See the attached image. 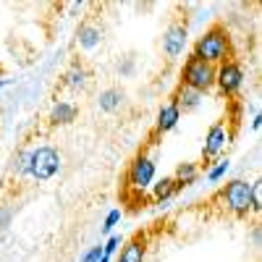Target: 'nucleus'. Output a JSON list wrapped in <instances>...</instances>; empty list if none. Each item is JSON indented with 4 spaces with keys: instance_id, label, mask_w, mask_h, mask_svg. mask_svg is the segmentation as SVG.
<instances>
[{
    "instance_id": "dca6fc26",
    "label": "nucleus",
    "mask_w": 262,
    "mask_h": 262,
    "mask_svg": "<svg viewBox=\"0 0 262 262\" xmlns=\"http://www.w3.org/2000/svg\"><path fill=\"white\" fill-rule=\"evenodd\" d=\"M179 194L176 189V181H173V176H163V179H155V184L149 186V196L155 205H163L168 200H173V196Z\"/></svg>"
},
{
    "instance_id": "a211bd4d",
    "label": "nucleus",
    "mask_w": 262,
    "mask_h": 262,
    "mask_svg": "<svg viewBox=\"0 0 262 262\" xmlns=\"http://www.w3.org/2000/svg\"><path fill=\"white\" fill-rule=\"evenodd\" d=\"M228 170H231V160H228V158H221V160H215V163H210V165L205 168V179H207L210 184H217Z\"/></svg>"
},
{
    "instance_id": "423d86ee",
    "label": "nucleus",
    "mask_w": 262,
    "mask_h": 262,
    "mask_svg": "<svg viewBox=\"0 0 262 262\" xmlns=\"http://www.w3.org/2000/svg\"><path fill=\"white\" fill-rule=\"evenodd\" d=\"M244 84H247V69H244L242 60L231 58L221 66H215V90H217L221 97L236 100L238 95H242Z\"/></svg>"
},
{
    "instance_id": "f3484780",
    "label": "nucleus",
    "mask_w": 262,
    "mask_h": 262,
    "mask_svg": "<svg viewBox=\"0 0 262 262\" xmlns=\"http://www.w3.org/2000/svg\"><path fill=\"white\" fill-rule=\"evenodd\" d=\"M123 100H126L123 90H118V86H107V90H102L97 95V107L102 113H116V111H121Z\"/></svg>"
},
{
    "instance_id": "39448f33",
    "label": "nucleus",
    "mask_w": 262,
    "mask_h": 262,
    "mask_svg": "<svg viewBox=\"0 0 262 262\" xmlns=\"http://www.w3.org/2000/svg\"><path fill=\"white\" fill-rule=\"evenodd\" d=\"M179 84L189 86V90L200 92V95H207L210 90H215V66L194 55H186L181 63V71H179Z\"/></svg>"
},
{
    "instance_id": "ddd939ff",
    "label": "nucleus",
    "mask_w": 262,
    "mask_h": 262,
    "mask_svg": "<svg viewBox=\"0 0 262 262\" xmlns=\"http://www.w3.org/2000/svg\"><path fill=\"white\" fill-rule=\"evenodd\" d=\"M76 118H79V105L71 102V100H55V105L50 107V113H48V123L53 128L71 126Z\"/></svg>"
},
{
    "instance_id": "9d476101",
    "label": "nucleus",
    "mask_w": 262,
    "mask_h": 262,
    "mask_svg": "<svg viewBox=\"0 0 262 262\" xmlns=\"http://www.w3.org/2000/svg\"><path fill=\"white\" fill-rule=\"evenodd\" d=\"M102 39H105V32H102L100 24H95V21H81V24L76 27V45L84 53L97 50L102 45Z\"/></svg>"
},
{
    "instance_id": "1a4fd4ad",
    "label": "nucleus",
    "mask_w": 262,
    "mask_h": 262,
    "mask_svg": "<svg viewBox=\"0 0 262 262\" xmlns=\"http://www.w3.org/2000/svg\"><path fill=\"white\" fill-rule=\"evenodd\" d=\"M147 249H149L147 231H137L131 238H123L116 262H147Z\"/></svg>"
},
{
    "instance_id": "6e6552de",
    "label": "nucleus",
    "mask_w": 262,
    "mask_h": 262,
    "mask_svg": "<svg viewBox=\"0 0 262 262\" xmlns=\"http://www.w3.org/2000/svg\"><path fill=\"white\" fill-rule=\"evenodd\" d=\"M186 45H189V24H186V18H173L170 24L165 27L163 37H160V50H163L165 60L168 63L179 60L186 53Z\"/></svg>"
},
{
    "instance_id": "f03ea898",
    "label": "nucleus",
    "mask_w": 262,
    "mask_h": 262,
    "mask_svg": "<svg viewBox=\"0 0 262 262\" xmlns=\"http://www.w3.org/2000/svg\"><path fill=\"white\" fill-rule=\"evenodd\" d=\"M217 202L223 205V210L236 217V221H247L252 215V181H244V179H233L228 181L215 196Z\"/></svg>"
},
{
    "instance_id": "393cba45",
    "label": "nucleus",
    "mask_w": 262,
    "mask_h": 262,
    "mask_svg": "<svg viewBox=\"0 0 262 262\" xmlns=\"http://www.w3.org/2000/svg\"><path fill=\"white\" fill-rule=\"evenodd\" d=\"M259 128H262V113L257 111L254 118H252V131H259Z\"/></svg>"
},
{
    "instance_id": "9b49d317",
    "label": "nucleus",
    "mask_w": 262,
    "mask_h": 262,
    "mask_svg": "<svg viewBox=\"0 0 262 262\" xmlns=\"http://www.w3.org/2000/svg\"><path fill=\"white\" fill-rule=\"evenodd\" d=\"M170 102L181 111V116L184 113H196L205 102V95L189 90V86H184V84H176V90L170 92Z\"/></svg>"
},
{
    "instance_id": "6ab92c4d",
    "label": "nucleus",
    "mask_w": 262,
    "mask_h": 262,
    "mask_svg": "<svg viewBox=\"0 0 262 262\" xmlns=\"http://www.w3.org/2000/svg\"><path fill=\"white\" fill-rule=\"evenodd\" d=\"M11 173L16 179H27L29 176V149H18L13 160H11Z\"/></svg>"
},
{
    "instance_id": "a878e982",
    "label": "nucleus",
    "mask_w": 262,
    "mask_h": 262,
    "mask_svg": "<svg viewBox=\"0 0 262 262\" xmlns=\"http://www.w3.org/2000/svg\"><path fill=\"white\" fill-rule=\"evenodd\" d=\"M8 84H11V79H0V90H6Z\"/></svg>"
},
{
    "instance_id": "412c9836",
    "label": "nucleus",
    "mask_w": 262,
    "mask_h": 262,
    "mask_svg": "<svg viewBox=\"0 0 262 262\" xmlns=\"http://www.w3.org/2000/svg\"><path fill=\"white\" fill-rule=\"evenodd\" d=\"M121 215H123V212H121L118 207H116V210H111V212H107V217H105V223H102V233H105V236H111V231H113V228L118 226V221H121Z\"/></svg>"
},
{
    "instance_id": "4468645a",
    "label": "nucleus",
    "mask_w": 262,
    "mask_h": 262,
    "mask_svg": "<svg viewBox=\"0 0 262 262\" xmlns=\"http://www.w3.org/2000/svg\"><path fill=\"white\" fill-rule=\"evenodd\" d=\"M181 121V111L176 105H173L170 100L160 105V111H158V118H155V137H163V134H170L173 128L179 126Z\"/></svg>"
},
{
    "instance_id": "0eeeda50",
    "label": "nucleus",
    "mask_w": 262,
    "mask_h": 262,
    "mask_svg": "<svg viewBox=\"0 0 262 262\" xmlns=\"http://www.w3.org/2000/svg\"><path fill=\"white\" fill-rule=\"evenodd\" d=\"M231 142H233V128L226 121H215L207 128L205 142H202V163H205V168L215 160H221L226 155V149L231 147Z\"/></svg>"
},
{
    "instance_id": "4be33fe9",
    "label": "nucleus",
    "mask_w": 262,
    "mask_h": 262,
    "mask_svg": "<svg viewBox=\"0 0 262 262\" xmlns=\"http://www.w3.org/2000/svg\"><path fill=\"white\" fill-rule=\"evenodd\" d=\"M134 71H137V60L134 58H123L121 63H118V74L123 76V79H131V76H134Z\"/></svg>"
},
{
    "instance_id": "f257e3e1",
    "label": "nucleus",
    "mask_w": 262,
    "mask_h": 262,
    "mask_svg": "<svg viewBox=\"0 0 262 262\" xmlns=\"http://www.w3.org/2000/svg\"><path fill=\"white\" fill-rule=\"evenodd\" d=\"M189 55L200 58L210 66H221V63L236 58L233 55V37L228 34V29L223 24H212L194 39Z\"/></svg>"
},
{
    "instance_id": "bb28decb",
    "label": "nucleus",
    "mask_w": 262,
    "mask_h": 262,
    "mask_svg": "<svg viewBox=\"0 0 262 262\" xmlns=\"http://www.w3.org/2000/svg\"><path fill=\"white\" fill-rule=\"evenodd\" d=\"M100 262H111V257H105V254H102V259H100Z\"/></svg>"
},
{
    "instance_id": "5701e85b",
    "label": "nucleus",
    "mask_w": 262,
    "mask_h": 262,
    "mask_svg": "<svg viewBox=\"0 0 262 262\" xmlns=\"http://www.w3.org/2000/svg\"><path fill=\"white\" fill-rule=\"evenodd\" d=\"M102 259V244H95V247H90L81 257H79V262H100Z\"/></svg>"
},
{
    "instance_id": "2eb2a0df",
    "label": "nucleus",
    "mask_w": 262,
    "mask_h": 262,
    "mask_svg": "<svg viewBox=\"0 0 262 262\" xmlns=\"http://www.w3.org/2000/svg\"><path fill=\"white\" fill-rule=\"evenodd\" d=\"M200 173H202V168L196 165V163H191V160L179 163V165H176V170H173V181H176V189L181 191V189H186V186L196 184Z\"/></svg>"
},
{
    "instance_id": "20e7f679",
    "label": "nucleus",
    "mask_w": 262,
    "mask_h": 262,
    "mask_svg": "<svg viewBox=\"0 0 262 262\" xmlns=\"http://www.w3.org/2000/svg\"><path fill=\"white\" fill-rule=\"evenodd\" d=\"M158 179V163L152 155L147 152H137L131 158L128 168H126V194L134 191V194H147L149 186L155 184Z\"/></svg>"
},
{
    "instance_id": "f8f14e48",
    "label": "nucleus",
    "mask_w": 262,
    "mask_h": 262,
    "mask_svg": "<svg viewBox=\"0 0 262 262\" xmlns=\"http://www.w3.org/2000/svg\"><path fill=\"white\" fill-rule=\"evenodd\" d=\"M90 79H92V74L86 71V66H84L81 60H74L69 69L63 71L60 86H63V90H71V92H81V90H86Z\"/></svg>"
},
{
    "instance_id": "aec40b11",
    "label": "nucleus",
    "mask_w": 262,
    "mask_h": 262,
    "mask_svg": "<svg viewBox=\"0 0 262 262\" xmlns=\"http://www.w3.org/2000/svg\"><path fill=\"white\" fill-rule=\"evenodd\" d=\"M121 244H123V236L111 233V236H107V242L102 244V254H105V257H113V254L121 249Z\"/></svg>"
},
{
    "instance_id": "7ed1b4c3",
    "label": "nucleus",
    "mask_w": 262,
    "mask_h": 262,
    "mask_svg": "<svg viewBox=\"0 0 262 262\" xmlns=\"http://www.w3.org/2000/svg\"><path fill=\"white\" fill-rule=\"evenodd\" d=\"M63 168V158L53 144H37L29 149V179L37 184H45L55 179Z\"/></svg>"
},
{
    "instance_id": "b1692460",
    "label": "nucleus",
    "mask_w": 262,
    "mask_h": 262,
    "mask_svg": "<svg viewBox=\"0 0 262 262\" xmlns=\"http://www.w3.org/2000/svg\"><path fill=\"white\" fill-rule=\"evenodd\" d=\"M11 221H13V207L0 205V231H6L11 226Z\"/></svg>"
}]
</instances>
